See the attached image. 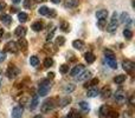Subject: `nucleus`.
Returning <instances> with one entry per match:
<instances>
[{"label": "nucleus", "mask_w": 135, "mask_h": 118, "mask_svg": "<svg viewBox=\"0 0 135 118\" xmlns=\"http://www.w3.org/2000/svg\"><path fill=\"white\" fill-rule=\"evenodd\" d=\"M50 89H51V84H50L49 79H46V80H43L42 83L39 84V89H38V96H40V97H45V96L49 93Z\"/></svg>", "instance_id": "f257e3e1"}, {"label": "nucleus", "mask_w": 135, "mask_h": 118, "mask_svg": "<svg viewBox=\"0 0 135 118\" xmlns=\"http://www.w3.org/2000/svg\"><path fill=\"white\" fill-rule=\"evenodd\" d=\"M55 105H56L55 104V99H47L42 104L40 110H42V112H44V114H47V112H50L51 110H54Z\"/></svg>", "instance_id": "f03ea898"}, {"label": "nucleus", "mask_w": 135, "mask_h": 118, "mask_svg": "<svg viewBox=\"0 0 135 118\" xmlns=\"http://www.w3.org/2000/svg\"><path fill=\"white\" fill-rule=\"evenodd\" d=\"M116 28H117V14L113 13V17H112V19H110L109 25L107 26V31L110 33H113L116 31Z\"/></svg>", "instance_id": "7ed1b4c3"}, {"label": "nucleus", "mask_w": 135, "mask_h": 118, "mask_svg": "<svg viewBox=\"0 0 135 118\" xmlns=\"http://www.w3.org/2000/svg\"><path fill=\"white\" fill-rule=\"evenodd\" d=\"M18 51H19V49H18V45H17V43L8 42L6 45H5V52H9V53L16 54Z\"/></svg>", "instance_id": "20e7f679"}, {"label": "nucleus", "mask_w": 135, "mask_h": 118, "mask_svg": "<svg viewBox=\"0 0 135 118\" xmlns=\"http://www.w3.org/2000/svg\"><path fill=\"white\" fill-rule=\"evenodd\" d=\"M19 74V69L16 66V65H8V69H7V77L11 79L16 78Z\"/></svg>", "instance_id": "39448f33"}, {"label": "nucleus", "mask_w": 135, "mask_h": 118, "mask_svg": "<svg viewBox=\"0 0 135 118\" xmlns=\"http://www.w3.org/2000/svg\"><path fill=\"white\" fill-rule=\"evenodd\" d=\"M122 66H123L124 71L129 72V73H132V72H133V70L135 69V64L132 61V60H123V63H122Z\"/></svg>", "instance_id": "423d86ee"}, {"label": "nucleus", "mask_w": 135, "mask_h": 118, "mask_svg": "<svg viewBox=\"0 0 135 118\" xmlns=\"http://www.w3.org/2000/svg\"><path fill=\"white\" fill-rule=\"evenodd\" d=\"M83 70H84V65L78 64V65H76V66H75L74 69L71 70L70 74H71L72 77H76V76H78L79 73H82V72H83Z\"/></svg>", "instance_id": "0eeeda50"}, {"label": "nucleus", "mask_w": 135, "mask_h": 118, "mask_svg": "<svg viewBox=\"0 0 135 118\" xmlns=\"http://www.w3.org/2000/svg\"><path fill=\"white\" fill-rule=\"evenodd\" d=\"M110 111H112V109H110L109 106H107V105H102V106H101V109H100V116L102 118L109 117Z\"/></svg>", "instance_id": "6e6552de"}, {"label": "nucleus", "mask_w": 135, "mask_h": 118, "mask_svg": "<svg viewBox=\"0 0 135 118\" xmlns=\"http://www.w3.org/2000/svg\"><path fill=\"white\" fill-rule=\"evenodd\" d=\"M115 100L119 103H123L124 100H126V93L122 90L116 91V92H115Z\"/></svg>", "instance_id": "1a4fd4ad"}, {"label": "nucleus", "mask_w": 135, "mask_h": 118, "mask_svg": "<svg viewBox=\"0 0 135 118\" xmlns=\"http://www.w3.org/2000/svg\"><path fill=\"white\" fill-rule=\"evenodd\" d=\"M23 107L21 106H16L13 110H12V118H21L23 116Z\"/></svg>", "instance_id": "9d476101"}, {"label": "nucleus", "mask_w": 135, "mask_h": 118, "mask_svg": "<svg viewBox=\"0 0 135 118\" xmlns=\"http://www.w3.org/2000/svg\"><path fill=\"white\" fill-rule=\"evenodd\" d=\"M16 35L19 38H24L26 34V27H24V26H18V27L16 28Z\"/></svg>", "instance_id": "9b49d317"}, {"label": "nucleus", "mask_w": 135, "mask_h": 118, "mask_svg": "<svg viewBox=\"0 0 135 118\" xmlns=\"http://www.w3.org/2000/svg\"><path fill=\"white\" fill-rule=\"evenodd\" d=\"M17 45H18V49L23 50V51H26V49H27V42L25 38H19Z\"/></svg>", "instance_id": "f8f14e48"}, {"label": "nucleus", "mask_w": 135, "mask_h": 118, "mask_svg": "<svg viewBox=\"0 0 135 118\" xmlns=\"http://www.w3.org/2000/svg\"><path fill=\"white\" fill-rule=\"evenodd\" d=\"M91 71H84L83 73H79L78 76L79 77H77V80L78 81H83V80H85V79H88V78H90L91 77Z\"/></svg>", "instance_id": "ddd939ff"}, {"label": "nucleus", "mask_w": 135, "mask_h": 118, "mask_svg": "<svg viewBox=\"0 0 135 118\" xmlns=\"http://www.w3.org/2000/svg\"><path fill=\"white\" fill-rule=\"evenodd\" d=\"M108 11L107 9H100V11H97V13H96V18L100 20V19H107L108 18Z\"/></svg>", "instance_id": "4468645a"}, {"label": "nucleus", "mask_w": 135, "mask_h": 118, "mask_svg": "<svg viewBox=\"0 0 135 118\" xmlns=\"http://www.w3.org/2000/svg\"><path fill=\"white\" fill-rule=\"evenodd\" d=\"M0 20H1V23L5 24V25H9V24L12 23V18L8 14H1V16H0Z\"/></svg>", "instance_id": "2eb2a0df"}, {"label": "nucleus", "mask_w": 135, "mask_h": 118, "mask_svg": "<svg viewBox=\"0 0 135 118\" xmlns=\"http://www.w3.org/2000/svg\"><path fill=\"white\" fill-rule=\"evenodd\" d=\"M84 58H85V61L88 63V64H93L94 61H95V59H96V57L94 56L91 52H86L85 54H84Z\"/></svg>", "instance_id": "dca6fc26"}, {"label": "nucleus", "mask_w": 135, "mask_h": 118, "mask_svg": "<svg viewBox=\"0 0 135 118\" xmlns=\"http://www.w3.org/2000/svg\"><path fill=\"white\" fill-rule=\"evenodd\" d=\"M65 7H69V8H74V7L78 6V0H65Z\"/></svg>", "instance_id": "f3484780"}, {"label": "nucleus", "mask_w": 135, "mask_h": 118, "mask_svg": "<svg viewBox=\"0 0 135 118\" xmlns=\"http://www.w3.org/2000/svg\"><path fill=\"white\" fill-rule=\"evenodd\" d=\"M72 46L76 50H82L84 47V43L82 42V40H74V42H72Z\"/></svg>", "instance_id": "a211bd4d"}, {"label": "nucleus", "mask_w": 135, "mask_h": 118, "mask_svg": "<svg viewBox=\"0 0 135 118\" xmlns=\"http://www.w3.org/2000/svg\"><path fill=\"white\" fill-rule=\"evenodd\" d=\"M98 93H100V91H98L97 89L93 88V89H89V90H88V92H86V96H88V97H96Z\"/></svg>", "instance_id": "6ab92c4d"}, {"label": "nucleus", "mask_w": 135, "mask_h": 118, "mask_svg": "<svg viewBox=\"0 0 135 118\" xmlns=\"http://www.w3.org/2000/svg\"><path fill=\"white\" fill-rule=\"evenodd\" d=\"M32 30L36 31V32H39V31L43 30V24L40 21H37V23H33L32 24Z\"/></svg>", "instance_id": "aec40b11"}, {"label": "nucleus", "mask_w": 135, "mask_h": 118, "mask_svg": "<svg viewBox=\"0 0 135 118\" xmlns=\"http://www.w3.org/2000/svg\"><path fill=\"white\" fill-rule=\"evenodd\" d=\"M18 19L20 23H25V21H27L28 16L25 13V12H20V13H18Z\"/></svg>", "instance_id": "412c9836"}, {"label": "nucleus", "mask_w": 135, "mask_h": 118, "mask_svg": "<svg viewBox=\"0 0 135 118\" xmlns=\"http://www.w3.org/2000/svg\"><path fill=\"white\" fill-rule=\"evenodd\" d=\"M98 78H93L89 83H85V85H84V88H93V86H95V85H97L98 84Z\"/></svg>", "instance_id": "4be33fe9"}, {"label": "nucleus", "mask_w": 135, "mask_h": 118, "mask_svg": "<svg viewBox=\"0 0 135 118\" xmlns=\"http://www.w3.org/2000/svg\"><path fill=\"white\" fill-rule=\"evenodd\" d=\"M107 64L109 65L112 69H116L117 67V63H116V60H115V58H107Z\"/></svg>", "instance_id": "5701e85b"}, {"label": "nucleus", "mask_w": 135, "mask_h": 118, "mask_svg": "<svg viewBox=\"0 0 135 118\" xmlns=\"http://www.w3.org/2000/svg\"><path fill=\"white\" fill-rule=\"evenodd\" d=\"M124 80H126V76H123V74H119V76H116L114 78V81L116 84H122Z\"/></svg>", "instance_id": "b1692460"}, {"label": "nucleus", "mask_w": 135, "mask_h": 118, "mask_svg": "<svg viewBox=\"0 0 135 118\" xmlns=\"http://www.w3.org/2000/svg\"><path fill=\"white\" fill-rule=\"evenodd\" d=\"M38 104H39V103H38V96H35V97H33V99H32V102H31L30 109L31 110H35L36 107L38 106Z\"/></svg>", "instance_id": "393cba45"}, {"label": "nucleus", "mask_w": 135, "mask_h": 118, "mask_svg": "<svg viewBox=\"0 0 135 118\" xmlns=\"http://www.w3.org/2000/svg\"><path fill=\"white\" fill-rule=\"evenodd\" d=\"M65 44V38L59 35V37H56V45L57 46H62V45Z\"/></svg>", "instance_id": "a878e982"}, {"label": "nucleus", "mask_w": 135, "mask_h": 118, "mask_svg": "<svg viewBox=\"0 0 135 118\" xmlns=\"http://www.w3.org/2000/svg\"><path fill=\"white\" fill-rule=\"evenodd\" d=\"M110 95H112V91H110L109 88H104L102 90V97L103 98H109Z\"/></svg>", "instance_id": "bb28decb"}, {"label": "nucleus", "mask_w": 135, "mask_h": 118, "mask_svg": "<svg viewBox=\"0 0 135 118\" xmlns=\"http://www.w3.org/2000/svg\"><path fill=\"white\" fill-rule=\"evenodd\" d=\"M30 64H31V66H38V64H39V59H38V57H36V56L31 57Z\"/></svg>", "instance_id": "cd10ccee"}, {"label": "nucleus", "mask_w": 135, "mask_h": 118, "mask_svg": "<svg viewBox=\"0 0 135 118\" xmlns=\"http://www.w3.org/2000/svg\"><path fill=\"white\" fill-rule=\"evenodd\" d=\"M70 102H71V97H70V96H66L65 98H63V99L61 100V106H62V107L66 106V105L69 104Z\"/></svg>", "instance_id": "c85d7f7f"}, {"label": "nucleus", "mask_w": 135, "mask_h": 118, "mask_svg": "<svg viewBox=\"0 0 135 118\" xmlns=\"http://www.w3.org/2000/svg\"><path fill=\"white\" fill-rule=\"evenodd\" d=\"M49 11H50V9L47 8L46 6H43V7H40V8H39V11H38V12H39V14H40V16H47V13H49Z\"/></svg>", "instance_id": "c756f323"}, {"label": "nucleus", "mask_w": 135, "mask_h": 118, "mask_svg": "<svg viewBox=\"0 0 135 118\" xmlns=\"http://www.w3.org/2000/svg\"><path fill=\"white\" fill-rule=\"evenodd\" d=\"M104 54H105V58H114V57H115L114 52H113L112 50H109V49H105L104 50Z\"/></svg>", "instance_id": "7c9ffc66"}, {"label": "nucleus", "mask_w": 135, "mask_h": 118, "mask_svg": "<svg viewBox=\"0 0 135 118\" xmlns=\"http://www.w3.org/2000/svg\"><path fill=\"white\" fill-rule=\"evenodd\" d=\"M52 65H54V59L52 58H46L44 60V66L45 67H50V66H52Z\"/></svg>", "instance_id": "2f4dec72"}, {"label": "nucleus", "mask_w": 135, "mask_h": 118, "mask_svg": "<svg viewBox=\"0 0 135 118\" xmlns=\"http://www.w3.org/2000/svg\"><path fill=\"white\" fill-rule=\"evenodd\" d=\"M123 35H124V38L126 39H132V37H133V32H132L131 30H124L123 31Z\"/></svg>", "instance_id": "473e14b6"}, {"label": "nucleus", "mask_w": 135, "mask_h": 118, "mask_svg": "<svg viewBox=\"0 0 135 118\" xmlns=\"http://www.w3.org/2000/svg\"><path fill=\"white\" fill-rule=\"evenodd\" d=\"M79 107H81L83 111H89V109H90L86 102H81V103H79Z\"/></svg>", "instance_id": "72a5a7b5"}, {"label": "nucleus", "mask_w": 135, "mask_h": 118, "mask_svg": "<svg viewBox=\"0 0 135 118\" xmlns=\"http://www.w3.org/2000/svg\"><path fill=\"white\" fill-rule=\"evenodd\" d=\"M69 71V66H68L66 64H63V65H61V66H59V72H61V73H66V72Z\"/></svg>", "instance_id": "f704fd0d"}, {"label": "nucleus", "mask_w": 135, "mask_h": 118, "mask_svg": "<svg viewBox=\"0 0 135 118\" xmlns=\"http://www.w3.org/2000/svg\"><path fill=\"white\" fill-rule=\"evenodd\" d=\"M74 90H75V85H72V84H69V85H66L65 88H64V91H65L66 93H71Z\"/></svg>", "instance_id": "c9c22d12"}, {"label": "nucleus", "mask_w": 135, "mask_h": 118, "mask_svg": "<svg viewBox=\"0 0 135 118\" xmlns=\"http://www.w3.org/2000/svg\"><path fill=\"white\" fill-rule=\"evenodd\" d=\"M127 21H129V16H128V13L123 12L121 14V23H127Z\"/></svg>", "instance_id": "e433bc0d"}, {"label": "nucleus", "mask_w": 135, "mask_h": 118, "mask_svg": "<svg viewBox=\"0 0 135 118\" xmlns=\"http://www.w3.org/2000/svg\"><path fill=\"white\" fill-rule=\"evenodd\" d=\"M107 25V19H100L98 20V27L100 28H104Z\"/></svg>", "instance_id": "4c0bfd02"}, {"label": "nucleus", "mask_w": 135, "mask_h": 118, "mask_svg": "<svg viewBox=\"0 0 135 118\" xmlns=\"http://www.w3.org/2000/svg\"><path fill=\"white\" fill-rule=\"evenodd\" d=\"M61 28L64 32H68V31H69V24H68L66 21H63V23L61 24Z\"/></svg>", "instance_id": "58836bf2"}, {"label": "nucleus", "mask_w": 135, "mask_h": 118, "mask_svg": "<svg viewBox=\"0 0 135 118\" xmlns=\"http://www.w3.org/2000/svg\"><path fill=\"white\" fill-rule=\"evenodd\" d=\"M31 6H32V4H31V0H24V7H25L26 9H30Z\"/></svg>", "instance_id": "ea45409f"}, {"label": "nucleus", "mask_w": 135, "mask_h": 118, "mask_svg": "<svg viewBox=\"0 0 135 118\" xmlns=\"http://www.w3.org/2000/svg\"><path fill=\"white\" fill-rule=\"evenodd\" d=\"M109 118H119V114L116 111H114V110H112L109 114Z\"/></svg>", "instance_id": "a19ab883"}, {"label": "nucleus", "mask_w": 135, "mask_h": 118, "mask_svg": "<svg viewBox=\"0 0 135 118\" xmlns=\"http://www.w3.org/2000/svg\"><path fill=\"white\" fill-rule=\"evenodd\" d=\"M5 58H6V53H5L4 51H0V63L4 61Z\"/></svg>", "instance_id": "79ce46f5"}, {"label": "nucleus", "mask_w": 135, "mask_h": 118, "mask_svg": "<svg viewBox=\"0 0 135 118\" xmlns=\"http://www.w3.org/2000/svg\"><path fill=\"white\" fill-rule=\"evenodd\" d=\"M123 118H132V114H131V111H126L123 114Z\"/></svg>", "instance_id": "37998d69"}, {"label": "nucleus", "mask_w": 135, "mask_h": 118, "mask_svg": "<svg viewBox=\"0 0 135 118\" xmlns=\"http://www.w3.org/2000/svg\"><path fill=\"white\" fill-rule=\"evenodd\" d=\"M6 7V4H5V1H2V0H0V11H2V9Z\"/></svg>", "instance_id": "c03bdc74"}, {"label": "nucleus", "mask_w": 135, "mask_h": 118, "mask_svg": "<svg viewBox=\"0 0 135 118\" xmlns=\"http://www.w3.org/2000/svg\"><path fill=\"white\" fill-rule=\"evenodd\" d=\"M55 78V73L54 72H49L47 73V79H54Z\"/></svg>", "instance_id": "a18cd8bd"}, {"label": "nucleus", "mask_w": 135, "mask_h": 118, "mask_svg": "<svg viewBox=\"0 0 135 118\" xmlns=\"http://www.w3.org/2000/svg\"><path fill=\"white\" fill-rule=\"evenodd\" d=\"M54 32H55V31H52V32H51V33H50V34H49V35H47V38H46V40H47V42H50V40H51V39H52V38H51V37H52V35H54Z\"/></svg>", "instance_id": "49530a36"}, {"label": "nucleus", "mask_w": 135, "mask_h": 118, "mask_svg": "<svg viewBox=\"0 0 135 118\" xmlns=\"http://www.w3.org/2000/svg\"><path fill=\"white\" fill-rule=\"evenodd\" d=\"M129 103H131V104H134V96H132V97L129 98Z\"/></svg>", "instance_id": "de8ad7c7"}, {"label": "nucleus", "mask_w": 135, "mask_h": 118, "mask_svg": "<svg viewBox=\"0 0 135 118\" xmlns=\"http://www.w3.org/2000/svg\"><path fill=\"white\" fill-rule=\"evenodd\" d=\"M52 2H54V4H59V2L62 1V0H51Z\"/></svg>", "instance_id": "09e8293b"}, {"label": "nucleus", "mask_w": 135, "mask_h": 118, "mask_svg": "<svg viewBox=\"0 0 135 118\" xmlns=\"http://www.w3.org/2000/svg\"><path fill=\"white\" fill-rule=\"evenodd\" d=\"M2 34H4V30H2V28H0V38L2 37Z\"/></svg>", "instance_id": "8fccbe9b"}, {"label": "nucleus", "mask_w": 135, "mask_h": 118, "mask_svg": "<svg viewBox=\"0 0 135 118\" xmlns=\"http://www.w3.org/2000/svg\"><path fill=\"white\" fill-rule=\"evenodd\" d=\"M21 0H12V2H14V4H19Z\"/></svg>", "instance_id": "3c124183"}, {"label": "nucleus", "mask_w": 135, "mask_h": 118, "mask_svg": "<svg viewBox=\"0 0 135 118\" xmlns=\"http://www.w3.org/2000/svg\"><path fill=\"white\" fill-rule=\"evenodd\" d=\"M11 12H12V13H16V12H17V8H11Z\"/></svg>", "instance_id": "603ef678"}, {"label": "nucleus", "mask_w": 135, "mask_h": 118, "mask_svg": "<svg viewBox=\"0 0 135 118\" xmlns=\"http://www.w3.org/2000/svg\"><path fill=\"white\" fill-rule=\"evenodd\" d=\"M36 2H44V1H46V0H35Z\"/></svg>", "instance_id": "864d4df0"}, {"label": "nucleus", "mask_w": 135, "mask_h": 118, "mask_svg": "<svg viewBox=\"0 0 135 118\" xmlns=\"http://www.w3.org/2000/svg\"><path fill=\"white\" fill-rule=\"evenodd\" d=\"M33 118H43L42 116H40V115H37V116H35V117H33Z\"/></svg>", "instance_id": "5fc2aeb1"}, {"label": "nucleus", "mask_w": 135, "mask_h": 118, "mask_svg": "<svg viewBox=\"0 0 135 118\" xmlns=\"http://www.w3.org/2000/svg\"><path fill=\"white\" fill-rule=\"evenodd\" d=\"M0 86H1V81H0Z\"/></svg>", "instance_id": "6e6d98bb"}]
</instances>
